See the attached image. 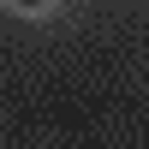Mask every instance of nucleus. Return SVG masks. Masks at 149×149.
Listing matches in <instances>:
<instances>
[{
    "instance_id": "obj_1",
    "label": "nucleus",
    "mask_w": 149,
    "mask_h": 149,
    "mask_svg": "<svg viewBox=\"0 0 149 149\" xmlns=\"http://www.w3.org/2000/svg\"><path fill=\"white\" fill-rule=\"evenodd\" d=\"M18 6H42V0H18Z\"/></svg>"
}]
</instances>
